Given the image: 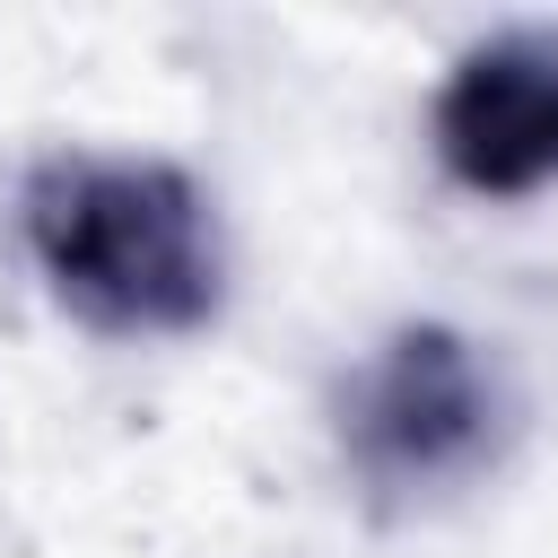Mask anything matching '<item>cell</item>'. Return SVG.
<instances>
[{
    "label": "cell",
    "mask_w": 558,
    "mask_h": 558,
    "mask_svg": "<svg viewBox=\"0 0 558 558\" xmlns=\"http://www.w3.org/2000/svg\"><path fill=\"white\" fill-rule=\"evenodd\" d=\"M52 270L78 296H113L122 314H157L166 288L192 279L183 209H157L148 183H96L70 218H52Z\"/></svg>",
    "instance_id": "cell-1"
}]
</instances>
